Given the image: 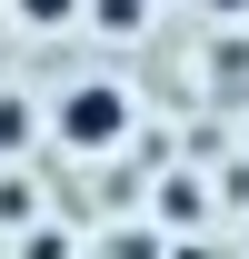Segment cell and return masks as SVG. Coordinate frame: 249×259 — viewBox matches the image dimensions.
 <instances>
[{
  "instance_id": "3957f363",
  "label": "cell",
  "mask_w": 249,
  "mask_h": 259,
  "mask_svg": "<svg viewBox=\"0 0 249 259\" xmlns=\"http://www.w3.org/2000/svg\"><path fill=\"white\" fill-rule=\"evenodd\" d=\"M10 20L40 30V40H60V30H80V0H10Z\"/></svg>"
},
{
  "instance_id": "5b68a950",
  "label": "cell",
  "mask_w": 249,
  "mask_h": 259,
  "mask_svg": "<svg viewBox=\"0 0 249 259\" xmlns=\"http://www.w3.org/2000/svg\"><path fill=\"white\" fill-rule=\"evenodd\" d=\"M199 10H210V20H239V10H249V0H199Z\"/></svg>"
},
{
  "instance_id": "277c9868",
  "label": "cell",
  "mask_w": 249,
  "mask_h": 259,
  "mask_svg": "<svg viewBox=\"0 0 249 259\" xmlns=\"http://www.w3.org/2000/svg\"><path fill=\"white\" fill-rule=\"evenodd\" d=\"M40 130V110H30V90H0V150H20Z\"/></svg>"
},
{
  "instance_id": "7a4b0ae2",
  "label": "cell",
  "mask_w": 249,
  "mask_h": 259,
  "mask_svg": "<svg viewBox=\"0 0 249 259\" xmlns=\"http://www.w3.org/2000/svg\"><path fill=\"white\" fill-rule=\"evenodd\" d=\"M80 30H100V40H140V30H150V0H80Z\"/></svg>"
},
{
  "instance_id": "6da1fadb",
  "label": "cell",
  "mask_w": 249,
  "mask_h": 259,
  "mask_svg": "<svg viewBox=\"0 0 249 259\" xmlns=\"http://www.w3.org/2000/svg\"><path fill=\"white\" fill-rule=\"evenodd\" d=\"M40 130H50V150H70V160H110V150L140 140V90L110 80V70H90V80H70L40 110Z\"/></svg>"
}]
</instances>
